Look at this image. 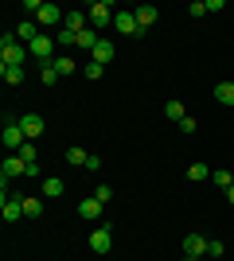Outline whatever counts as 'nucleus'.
I'll return each instance as SVG.
<instances>
[{
	"label": "nucleus",
	"mask_w": 234,
	"mask_h": 261,
	"mask_svg": "<svg viewBox=\"0 0 234 261\" xmlns=\"http://www.w3.org/2000/svg\"><path fill=\"white\" fill-rule=\"evenodd\" d=\"M28 47L23 43H16V35H4V39H0V63H8V66H23L28 63Z\"/></svg>",
	"instance_id": "nucleus-1"
},
{
	"label": "nucleus",
	"mask_w": 234,
	"mask_h": 261,
	"mask_svg": "<svg viewBox=\"0 0 234 261\" xmlns=\"http://www.w3.org/2000/svg\"><path fill=\"white\" fill-rule=\"evenodd\" d=\"M55 39H51V35H43V32H39V35H35V39H32V43H28V51H32V59H39V66H47V63H55V59H59V55H55Z\"/></svg>",
	"instance_id": "nucleus-2"
},
{
	"label": "nucleus",
	"mask_w": 234,
	"mask_h": 261,
	"mask_svg": "<svg viewBox=\"0 0 234 261\" xmlns=\"http://www.w3.org/2000/svg\"><path fill=\"white\" fill-rule=\"evenodd\" d=\"M86 16H90V28L101 35V28H106V23H113V16H117V12H113L110 0H98V4H90V8H86Z\"/></svg>",
	"instance_id": "nucleus-3"
},
{
	"label": "nucleus",
	"mask_w": 234,
	"mask_h": 261,
	"mask_svg": "<svg viewBox=\"0 0 234 261\" xmlns=\"http://www.w3.org/2000/svg\"><path fill=\"white\" fill-rule=\"evenodd\" d=\"M23 144H28V137H23L20 121H4V148H8V152H20Z\"/></svg>",
	"instance_id": "nucleus-4"
},
{
	"label": "nucleus",
	"mask_w": 234,
	"mask_h": 261,
	"mask_svg": "<svg viewBox=\"0 0 234 261\" xmlns=\"http://www.w3.org/2000/svg\"><path fill=\"white\" fill-rule=\"evenodd\" d=\"M12 175H28V160H23L20 152H8V160H4V168H0V179H4V187H8Z\"/></svg>",
	"instance_id": "nucleus-5"
},
{
	"label": "nucleus",
	"mask_w": 234,
	"mask_h": 261,
	"mask_svg": "<svg viewBox=\"0 0 234 261\" xmlns=\"http://www.w3.org/2000/svg\"><path fill=\"white\" fill-rule=\"evenodd\" d=\"M113 28L121 35H145V28L137 23V12H117V16H113Z\"/></svg>",
	"instance_id": "nucleus-6"
},
{
	"label": "nucleus",
	"mask_w": 234,
	"mask_h": 261,
	"mask_svg": "<svg viewBox=\"0 0 234 261\" xmlns=\"http://www.w3.org/2000/svg\"><path fill=\"white\" fill-rule=\"evenodd\" d=\"M16 121H20V129H23L28 141H39V137H43V117H39V113H23V117H16Z\"/></svg>",
	"instance_id": "nucleus-7"
},
{
	"label": "nucleus",
	"mask_w": 234,
	"mask_h": 261,
	"mask_svg": "<svg viewBox=\"0 0 234 261\" xmlns=\"http://www.w3.org/2000/svg\"><path fill=\"white\" fill-rule=\"evenodd\" d=\"M90 250H94V253H110V250H113V234H110V226H98L94 234H90Z\"/></svg>",
	"instance_id": "nucleus-8"
},
{
	"label": "nucleus",
	"mask_w": 234,
	"mask_h": 261,
	"mask_svg": "<svg viewBox=\"0 0 234 261\" xmlns=\"http://www.w3.org/2000/svg\"><path fill=\"white\" fill-rule=\"evenodd\" d=\"M207 242L211 238H203V234H188L184 238V257H207Z\"/></svg>",
	"instance_id": "nucleus-9"
},
{
	"label": "nucleus",
	"mask_w": 234,
	"mask_h": 261,
	"mask_svg": "<svg viewBox=\"0 0 234 261\" xmlns=\"http://www.w3.org/2000/svg\"><path fill=\"white\" fill-rule=\"evenodd\" d=\"M35 20L43 23V28H51V23H63V20H67V12L59 8V4H43V8H39V16H35Z\"/></svg>",
	"instance_id": "nucleus-10"
},
{
	"label": "nucleus",
	"mask_w": 234,
	"mask_h": 261,
	"mask_svg": "<svg viewBox=\"0 0 234 261\" xmlns=\"http://www.w3.org/2000/svg\"><path fill=\"white\" fill-rule=\"evenodd\" d=\"M4 222H16V218H23V199L20 195H4Z\"/></svg>",
	"instance_id": "nucleus-11"
},
{
	"label": "nucleus",
	"mask_w": 234,
	"mask_h": 261,
	"mask_svg": "<svg viewBox=\"0 0 234 261\" xmlns=\"http://www.w3.org/2000/svg\"><path fill=\"white\" fill-rule=\"evenodd\" d=\"M63 28H67V32H74V35H82V32L90 28V16H86V12H67Z\"/></svg>",
	"instance_id": "nucleus-12"
},
{
	"label": "nucleus",
	"mask_w": 234,
	"mask_h": 261,
	"mask_svg": "<svg viewBox=\"0 0 234 261\" xmlns=\"http://www.w3.org/2000/svg\"><path fill=\"white\" fill-rule=\"evenodd\" d=\"M211 184L223 187V191H230L234 187V168H211Z\"/></svg>",
	"instance_id": "nucleus-13"
},
{
	"label": "nucleus",
	"mask_w": 234,
	"mask_h": 261,
	"mask_svg": "<svg viewBox=\"0 0 234 261\" xmlns=\"http://www.w3.org/2000/svg\"><path fill=\"white\" fill-rule=\"evenodd\" d=\"M101 207H106V203H101V199H86V203H78V215L86 218V222H94V218L101 215Z\"/></svg>",
	"instance_id": "nucleus-14"
},
{
	"label": "nucleus",
	"mask_w": 234,
	"mask_h": 261,
	"mask_svg": "<svg viewBox=\"0 0 234 261\" xmlns=\"http://www.w3.org/2000/svg\"><path fill=\"white\" fill-rule=\"evenodd\" d=\"M90 55H94V63H101V66H106V63H113V55H117V47L101 39V43L94 47V51H90Z\"/></svg>",
	"instance_id": "nucleus-15"
},
{
	"label": "nucleus",
	"mask_w": 234,
	"mask_h": 261,
	"mask_svg": "<svg viewBox=\"0 0 234 261\" xmlns=\"http://www.w3.org/2000/svg\"><path fill=\"white\" fill-rule=\"evenodd\" d=\"M63 191H67V184H63L59 175H47V179H43V195H47V199H59Z\"/></svg>",
	"instance_id": "nucleus-16"
},
{
	"label": "nucleus",
	"mask_w": 234,
	"mask_h": 261,
	"mask_svg": "<svg viewBox=\"0 0 234 261\" xmlns=\"http://www.w3.org/2000/svg\"><path fill=\"white\" fill-rule=\"evenodd\" d=\"M156 16H160V12H156L152 4H141V8H137V23H141L145 32H148V28H152V23H156Z\"/></svg>",
	"instance_id": "nucleus-17"
},
{
	"label": "nucleus",
	"mask_w": 234,
	"mask_h": 261,
	"mask_svg": "<svg viewBox=\"0 0 234 261\" xmlns=\"http://www.w3.org/2000/svg\"><path fill=\"white\" fill-rule=\"evenodd\" d=\"M0 74H4V82H8V86H20V82H23V66H8V63H0Z\"/></svg>",
	"instance_id": "nucleus-18"
},
{
	"label": "nucleus",
	"mask_w": 234,
	"mask_h": 261,
	"mask_svg": "<svg viewBox=\"0 0 234 261\" xmlns=\"http://www.w3.org/2000/svg\"><path fill=\"white\" fill-rule=\"evenodd\" d=\"M188 179H191V184H203V179H211V168L195 160V164H191V168H188Z\"/></svg>",
	"instance_id": "nucleus-19"
},
{
	"label": "nucleus",
	"mask_w": 234,
	"mask_h": 261,
	"mask_svg": "<svg viewBox=\"0 0 234 261\" xmlns=\"http://www.w3.org/2000/svg\"><path fill=\"white\" fill-rule=\"evenodd\" d=\"M23 199V218H39L43 215V203L39 199H32V195H20Z\"/></svg>",
	"instance_id": "nucleus-20"
},
{
	"label": "nucleus",
	"mask_w": 234,
	"mask_h": 261,
	"mask_svg": "<svg viewBox=\"0 0 234 261\" xmlns=\"http://www.w3.org/2000/svg\"><path fill=\"white\" fill-rule=\"evenodd\" d=\"M215 98L223 101V106H234V82H219V86H215Z\"/></svg>",
	"instance_id": "nucleus-21"
},
{
	"label": "nucleus",
	"mask_w": 234,
	"mask_h": 261,
	"mask_svg": "<svg viewBox=\"0 0 234 261\" xmlns=\"http://www.w3.org/2000/svg\"><path fill=\"white\" fill-rule=\"evenodd\" d=\"M59 78H63V74H59V70H55V63H47V66H39V82H43V86H55Z\"/></svg>",
	"instance_id": "nucleus-22"
},
{
	"label": "nucleus",
	"mask_w": 234,
	"mask_h": 261,
	"mask_svg": "<svg viewBox=\"0 0 234 261\" xmlns=\"http://www.w3.org/2000/svg\"><path fill=\"white\" fill-rule=\"evenodd\" d=\"M98 43H101V35L94 32V28H86V32L78 35V47H90V51H94V47H98Z\"/></svg>",
	"instance_id": "nucleus-23"
},
{
	"label": "nucleus",
	"mask_w": 234,
	"mask_h": 261,
	"mask_svg": "<svg viewBox=\"0 0 234 261\" xmlns=\"http://www.w3.org/2000/svg\"><path fill=\"white\" fill-rule=\"evenodd\" d=\"M35 35H39V32H35V20H23L20 28H16V39H28V43H32Z\"/></svg>",
	"instance_id": "nucleus-24"
},
{
	"label": "nucleus",
	"mask_w": 234,
	"mask_h": 261,
	"mask_svg": "<svg viewBox=\"0 0 234 261\" xmlns=\"http://www.w3.org/2000/svg\"><path fill=\"white\" fill-rule=\"evenodd\" d=\"M82 74H86V78H90V82H98V78H101V74H106V66H101V63H94V59H90V63H86V66H82Z\"/></svg>",
	"instance_id": "nucleus-25"
},
{
	"label": "nucleus",
	"mask_w": 234,
	"mask_h": 261,
	"mask_svg": "<svg viewBox=\"0 0 234 261\" xmlns=\"http://www.w3.org/2000/svg\"><path fill=\"white\" fill-rule=\"evenodd\" d=\"M164 113H168L172 121H176V125H179L184 117H188V113H184V101H168V106H164Z\"/></svg>",
	"instance_id": "nucleus-26"
},
{
	"label": "nucleus",
	"mask_w": 234,
	"mask_h": 261,
	"mask_svg": "<svg viewBox=\"0 0 234 261\" xmlns=\"http://www.w3.org/2000/svg\"><path fill=\"white\" fill-rule=\"evenodd\" d=\"M86 160H90V152H82V148H67V164H82V168H86Z\"/></svg>",
	"instance_id": "nucleus-27"
},
{
	"label": "nucleus",
	"mask_w": 234,
	"mask_h": 261,
	"mask_svg": "<svg viewBox=\"0 0 234 261\" xmlns=\"http://www.w3.org/2000/svg\"><path fill=\"white\" fill-rule=\"evenodd\" d=\"M55 70H59V74H74V63H70V55H59V59H55Z\"/></svg>",
	"instance_id": "nucleus-28"
},
{
	"label": "nucleus",
	"mask_w": 234,
	"mask_h": 261,
	"mask_svg": "<svg viewBox=\"0 0 234 261\" xmlns=\"http://www.w3.org/2000/svg\"><path fill=\"white\" fill-rule=\"evenodd\" d=\"M20 156H23V160H28V164H39V148H35L32 141H28V144H23V148H20Z\"/></svg>",
	"instance_id": "nucleus-29"
},
{
	"label": "nucleus",
	"mask_w": 234,
	"mask_h": 261,
	"mask_svg": "<svg viewBox=\"0 0 234 261\" xmlns=\"http://www.w3.org/2000/svg\"><path fill=\"white\" fill-rule=\"evenodd\" d=\"M55 43H59V47H78V35L63 28V32H59V39H55Z\"/></svg>",
	"instance_id": "nucleus-30"
},
{
	"label": "nucleus",
	"mask_w": 234,
	"mask_h": 261,
	"mask_svg": "<svg viewBox=\"0 0 234 261\" xmlns=\"http://www.w3.org/2000/svg\"><path fill=\"white\" fill-rule=\"evenodd\" d=\"M207 257H223V242H207Z\"/></svg>",
	"instance_id": "nucleus-31"
},
{
	"label": "nucleus",
	"mask_w": 234,
	"mask_h": 261,
	"mask_svg": "<svg viewBox=\"0 0 234 261\" xmlns=\"http://www.w3.org/2000/svg\"><path fill=\"white\" fill-rule=\"evenodd\" d=\"M94 199H101V203H110V199H113V187H106V184H101L98 191H94Z\"/></svg>",
	"instance_id": "nucleus-32"
},
{
	"label": "nucleus",
	"mask_w": 234,
	"mask_h": 261,
	"mask_svg": "<svg viewBox=\"0 0 234 261\" xmlns=\"http://www.w3.org/2000/svg\"><path fill=\"white\" fill-rule=\"evenodd\" d=\"M226 199H230V207H234V187H230V191H226Z\"/></svg>",
	"instance_id": "nucleus-33"
},
{
	"label": "nucleus",
	"mask_w": 234,
	"mask_h": 261,
	"mask_svg": "<svg viewBox=\"0 0 234 261\" xmlns=\"http://www.w3.org/2000/svg\"><path fill=\"white\" fill-rule=\"evenodd\" d=\"M184 261H207V257H184Z\"/></svg>",
	"instance_id": "nucleus-34"
}]
</instances>
